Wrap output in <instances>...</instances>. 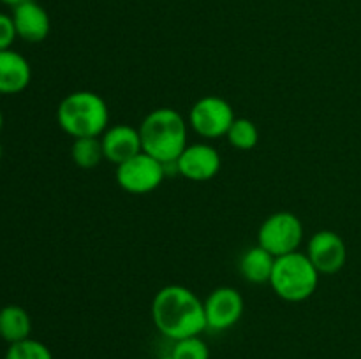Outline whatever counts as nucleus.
Returning a JSON list of instances; mask_svg holds the SVG:
<instances>
[{
  "instance_id": "f257e3e1",
  "label": "nucleus",
  "mask_w": 361,
  "mask_h": 359,
  "mask_svg": "<svg viewBox=\"0 0 361 359\" xmlns=\"http://www.w3.org/2000/svg\"><path fill=\"white\" fill-rule=\"evenodd\" d=\"M152 320L173 341L200 336L207 329L203 301L183 285H166L154 296Z\"/></svg>"
},
{
  "instance_id": "f03ea898",
  "label": "nucleus",
  "mask_w": 361,
  "mask_h": 359,
  "mask_svg": "<svg viewBox=\"0 0 361 359\" xmlns=\"http://www.w3.org/2000/svg\"><path fill=\"white\" fill-rule=\"evenodd\" d=\"M141 148L162 164L178 160L187 148V123L173 108H157L140 125Z\"/></svg>"
},
{
  "instance_id": "7ed1b4c3",
  "label": "nucleus",
  "mask_w": 361,
  "mask_h": 359,
  "mask_svg": "<svg viewBox=\"0 0 361 359\" xmlns=\"http://www.w3.org/2000/svg\"><path fill=\"white\" fill-rule=\"evenodd\" d=\"M60 129L71 137H99L109 123V109L104 99L90 90L66 95L56 109Z\"/></svg>"
},
{
  "instance_id": "20e7f679",
  "label": "nucleus",
  "mask_w": 361,
  "mask_h": 359,
  "mask_svg": "<svg viewBox=\"0 0 361 359\" xmlns=\"http://www.w3.org/2000/svg\"><path fill=\"white\" fill-rule=\"evenodd\" d=\"M319 275L309 256L296 250L275 259L270 285L284 301L302 303L316 292Z\"/></svg>"
},
{
  "instance_id": "39448f33",
  "label": "nucleus",
  "mask_w": 361,
  "mask_h": 359,
  "mask_svg": "<svg viewBox=\"0 0 361 359\" xmlns=\"http://www.w3.org/2000/svg\"><path fill=\"white\" fill-rule=\"evenodd\" d=\"M303 239L302 220L291 211H277L261 224L257 245L275 257L296 252Z\"/></svg>"
},
{
  "instance_id": "423d86ee",
  "label": "nucleus",
  "mask_w": 361,
  "mask_h": 359,
  "mask_svg": "<svg viewBox=\"0 0 361 359\" xmlns=\"http://www.w3.org/2000/svg\"><path fill=\"white\" fill-rule=\"evenodd\" d=\"M164 178L166 165L145 151L116 165V183L129 194L154 192Z\"/></svg>"
},
{
  "instance_id": "0eeeda50",
  "label": "nucleus",
  "mask_w": 361,
  "mask_h": 359,
  "mask_svg": "<svg viewBox=\"0 0 361 359\" xmlns=\"http://www.w3.org/2000/svg\"><path fill=\"white\" fill-rule=\"evenodd\" d=\"M235 118L231 104L219 95H204L196 101L189 113L190 127L207 139L226 136Z\"/></svg>"
},
{
  "instance_id": "6e6552de",
  "label": "nucleus",
  "mask_w": 361,
  "mask_h": 359,
  "mask_svg": "<svg viewBox=\"0 0 361 359\" xmlns=\"http://www.w3.org/2000/svg\"><path fill=\"white\" fill-rule=\"evenodd\" d=\"M203 305L207 329L212 331H226L236 326L245 308L242 294L233 287H217L210 292Z\"/></svg>"
},
{
  "instance_id": "1a4fd4ad",
  "label": "nucleus",
  "mask_w": 361,
  "mask_h": 359,
  "mask_svg": "<svg viewBox=\"0 0 361 359\" xmlns=\"http://www.w3.org/2000/svg\"><path fill=\"white\" fill-rule=\"evenodd\" d=\"M307 256L319 273L334 275L344 267L348 260V248H345L344 239L337 232L324 229L312 234Z\"/></svg>"
},
{
  "instance_id": "9d476101",
  "label": "nucleus",
  "mask_w": 361,
  "mask_h": 359,
  "mask_svg": "<svg viewBox=\"0 0 361 359\" xmlns=\"http://www.w3.org/2000/svg\"><path fill=\"white\" fill-rule=\"evenodd\" d=\"M221 153L214 146L204 143L187 144L176 160V169L183 178L190 182H208L221 171Z\"/></svg>"
},
{
  "instance_id": "9b49d317",
  "label": "nucleus",
  "mask_w": 361,
  "mask_h": 359,
  "mask_svg": "<svg viewBox=\"0 0 361 359\" xmlns=\"http://www.w3.org/2000/svg\"><path fill=\"white\" fill-rule=\"evenodd\" d=\"M102 151H104L106 160L120 165L122 162L129 160L134 155L143 151L141 148L140 129L127 123H118V125L108 127L101 137Z\"/></svg>"
},
{
  "instance_id": "f8f14e48",
  "label": "nucleus",
  "mask_w": 361,
  "mask_h": 359,
  "mask_svg": "<svg viewBox=\"0 0 361 359\" xmlns=\"http://www.w3.org/2000/svg\"><path fill=\"white\" fill-rule=\"evenodd\" d=\"M13 21L18 37L27 42H42L48 37L49 28H51L48 13L35 0H23L14 6Z\"/></svg>"
},
{
  "instance_id": "ddd939ff",
  "label": "nucleus",
  "mask_w": 361,
  "mask_h": 359,
  "mask_svg": "<svg viewBox=\"0 0 361 359\" xmlns=\"http://www.w3.org/2000/svg\"><path fill=\"white\" fill-rule=\"evenodd\" d=\"M32 80L30 63L23 55L4 49L0 51V94H20Z\"/></svg>"
},
{
  "instance_id": "4468645a",
  "label": "nucleus",
  "mask_w": 361,
  "mask_h": 359,
  "mask_svg": "<svg viewBox=\"0 0 361 359\" xmlns=\"http://www.w3.org/2000/svg\"><path fill=\"white\" fill-rule=\"evenodd\" d=\"M277 257L271 256L268 250H264L261 245L250 246L242 253L238 263V270L242 277L250 284H270L271 271Z\"/></svg>"
},
{
  "instance_id": "2eb2a0df",
  "label": "nucleus",
  "mask_w": 361,
  "mask_h": 359,
  "mask_svg": "<svg viewBox=\"0 0 361 359\" xmlns=\"http://www.w3.org/2000/svg\"><path fill=\"white\" fill-rule=\"evenodd\" d=\"M32 320L30 315L20 305H7L0 310V338L7 344L30 338Z\"/></svg>"
},
{
  "instance_id": "dca6fc26",
  "label": "nucleus",
  "mask_w": 361,
  "mask_h": 359,
  "mask_svg": "<svg viewBox=\"0 0 361 359\" xmlns=\"http://www.w3.org/2000/svg\"><path fill=\"white\" fill-rule=\"evenodd\" d=\"M71 157L80 169H94L104 158L99 137H76L71 146Z\"/></svg>"
},
{
  "instance_id": "f3484780",
  "label": "nucleus",
  "mask_w": 361,
  "mask_h": 359,
  "mask_svg": "<svg viewBox=\"0 0 361 359\" xmlns=\"http://www.w3.org/2000/svg\"><path fill=\"white\" fill-rule=\"evenodd\" d=\"M226 137H228L229 144L236 150H252L259 141V130L252 120L235 118Z\"/></svg>"
},
{
  "instance_id": "a211bd4d",
  "label": "nucleus",
  "mask_w": 361,
  "mask_h": 359,
  "mask_svg": "<svg viewBox=\"0 0 361 359\" xmlns=\"http://www.w3.org/2000/svg\"><path fill=\"white\" fill-rule=\"evenodd\" d=\"M4 359H53L51 351L42 341L27 338V340L11 344Z\"/></svg>"
},
{
  "instance_id": "6ab92c4d",
  "label": "nucleus",
  "mask_w": 361,
  "mask_h": 359,
  "mask_svg": "<svg viewBox=\"0 0 361 359\" xmlns=\"http://www.w3.org/2000/svg\"><path fill=\"white\" fill-rule=\"evenodd\" d=\"M171 355L175 359H210V348L200 336L175 341Z\"/></svg>"
},
{
  "instance_id": "aec40b11",
  "label": "nucleus",
  "mask_w": 361,
  "mask_h": 359,
  "mask_svg": "<svg viewBox=\"0 0 361 359\" xmlns=\"http://www.w3.org/2000/svg\"><path fill=\"white\" fill-rule=\"evenodd\" d=\"M18 37L16 28H14L13 16L0 13V51L4 49H11L14 39Z\"/></svg>"
},
{
  "instance_id": "412c9836",
  "label": "nucleus",
  "mask_w": 361,
  "mask_h": 359,
  "mask_svg": "<svg viewBox=\"0 0 361 359\" xmlns=\"http://www.w3.org/2000/svg\"><path fill=\"white\" fill-rule=\"evenodd\" d=\"M0 2L2 4H7V6H18V4H21L23 2V0H0Z\"/></svg>"
},
{
  "instance_id": "4be33fe9",
  "label": "nucleus",
  "mask_w": 361,
  "mask_h": 359,
  "mask_svg": "<svg viewBox=\"0 0 361 359\" xmlns=\"http://www.w3.org/2000/svg\"><path fill=\"white\" fill-rule=\"evenodd\" d=\"M159 359H175V358H173V355H171V352H169V354L162 355V358H159Z\"/></svg>"
},
{
  "instance_id": "5701e85b",
  "label": "nucleus",
  "mask_w": 361,
  "mask_h": 359,
  "mask_svg": "<svg viewBox=\"0 0 361 359\" xmlns=\"http://www.w3.org/2000/svg\"><path fill=\"white\" fill-rule=\"evenodd\" d=\"M2 125H4V116H2V111H0V130H2Z\"/></svg>"
},
{
  "instance_id": "b1692460",
  "label": "nucleus",
  "mask_w": 361,
  "mask_h": 359,
  "mask_svg": "<svg viewBox=\"0 0 361 359\" xmlns=\"http://www.w3.org/2000/svg\"><path fill=\"white\" fill-rule=\"evenodd\" d=\"M0 158H2V144H0Z\"/></svg>"
}]
</instances>
